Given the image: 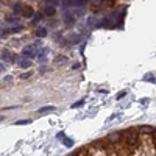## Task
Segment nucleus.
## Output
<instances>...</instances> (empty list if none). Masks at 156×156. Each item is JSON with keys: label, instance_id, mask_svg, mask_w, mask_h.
Segmentation results:
<instances>
[{"label": "nucleus", "instance_id": "f257e3e1", "mask_svg": "<svg viewBox=\"0 0 156 156\" xmlns=\"http://www.w3.org/2000/svg\"><path fill=\"white\" fill-rule=\"evenodd\" d=\"M86 0H64V6H84Z\"/></svg>", "mask_w": 156, "mask_h": 156}, {"label": "nucleus", "instance_id": "6e6552de", "mask_svg": "<svg viewBox=\"0 0 156 156\" xmlns=\"http://www.w3.org/2000/svg\"><path fill=\"white\" fill-rule=\"evenodd\" d=\"M17 63H19V67H22V69H28L31 66L30 59H17Z\"/></svg>", "mask_w": 156, "mask_h": 156}, {"label": "nucleus", "instance_id": "c756f323", "mask_svg": "<svg viewBox=\"0 0 156 156\" xmlns=\"http://www.w3.org/2000/svg\"><path fill=\"white\" fill-rule=\"evenodd\" d=\"M5 69V66H2V64H0V70H3Z\"/></svg>", "mask_w": 156, "mask_h": 156}, {"label": "nucleus", "instance_id": "f03ea898", "mask_svg": "<svg viewBox=\"0 0 156 156\" xmlns=\"http://www.w3.org/2000/svg\"><path fill=\"white\" fill-rule=\"evenodd\" d=\"M24 55L25 56H30V58H35L36 56V50H35V45H28V47H25L24 49Z\"/></svg>", "mask_w": 156, "mask_h": 156}, {"label": "nucleus", "instance_id": "9d476101", "mask_svg": "<svg viewBox=\"0 0 156 156\" xmlns=\"http://www.w3.org/2000/svg\"><path fill=\"white\" fill-rule=\"evenodd\" d=\"M36 36H38V38H45V36H47V30L41 27V28L36 30Z\"/></svg>", "mask_w": 156, "mask_h": 156}, {"label": "nucleus", "instance_id": "aec40b11", "mask_svg": "<svg viewBox=\"0 0 156 156\" xmlns=\"http://www.w3.org/2000/svg\"><path fill=\"white\" fill-rule=\"evenodd\" d=\"M83 103H84V100H80V101H77V103H73L72 108H81V106H83Z\"/></svg>", "mask_w": 156, "mask_h": 156}, {"label": "nucleus", "instance_id": "6ab92c4d", "mask_svg": "<svg viewBox=\"0 0 156 156\" xmlns=\"http://www.w3.org/2000/svg\"><path fill=\"white\" fill-rule=\"evenodd\" d=\"M31 77V72H25V73H22V75H20V78L22 80H28Z\"/></svg>", "mask_w": 156, "mask_h": 156}, {"label": "nucleus", "instance_id": "f8f14e48", "mask_svg": "<svg viewBox=\"0 0 156 156\" xmlns=\"http://www.w3.org/2000/svg\"><path fill=\"white\" fill-rule=\"evenodd\" d=\"M63 144H64L66 147L70 148V147H73V140H72L70 138H64V139H63Z\"/></svg>", "mask_w": 156, "mask_h": 156}, {"label": "nucleus", "instance_id": "5701e85b", "mask_svg": "<svg viewBox=\"0 0 156 156\" xmlns=\"http://www.w3.org/2000/svg\"><path fill=\"white\" fill-rule=\"evenodd\" d=\"M125 95H126V92H125V91H123V92H120V94H119V95H117V98H119V100H120V98H123V97H125Z\"/></svg>", "mask_w": 156, "mask_h": 156}, {"label": "nucleus", "instance_id": "b1692460", "mask_svg": "<svg viewBox=\"0 0 156 156\" xmlns=\"http://www.w3.org/2000/svg\"><path fill=\"white\" fill-rule=\"evenodd\" d=\"M45 2H49L50 5H53V6H55V5L58 3V0H45Z\"/></svg>", "mask_w": 156, "mask_h": 156}, {"label": "nucleus", "instance_id": "20e7f679", "mask_svg": "<svg viewBox=\"0 0 156 156\" xmlns=\"http://www.w3.org/2000/svg\"><path fill=\"white\" fill-rule=\"evenodd\" d=\"M64 22L67 25H72L73 22H75V16H73V13H70V11L66 13V14H64Z\"/></svg>", "mask_w": 156, "mask_h": 156}, {"label": "nucleus", "instance_id": "2eb2a0df", "mask_svg": "<svg viewBox=\"0 0 156 156\" xmlns=\"http://www.w3.org/2000/svg\"><path fill=\"white\" fill-rule=\"evenodd\" d=\"M109 139L111 140H119L120 139V133H112V134H109Z\"/></svg>", "mask_w": 156, "mask_h": 156}, {"label": "nucleus", "instance_id": "ddd939ff", "mask_svg": "<svg viewBox=\"0 0 156 156\" xmlns=\"http://www.w3.org/2000/svg\"><path fill=\"white\" fill-rule=\"evenodd\" d=\"M22 3H16L14 6H13V11H14L16 13V14H20V11H22Z\"/></svg>", "mask_w": 156, "mask_h": 156}, {"label": "nucleus", "instance_id": "7ed1b4c3", "mask_svg": "<svg viewBox=\"0 0 156 156\" xmlns=\"http://www.w3.org/2000/svg\"><path fill=\"white\" fill-rule=\"evenodd\" d=\"M126 139L131 142V144H136V140H138V133L136 131H133V130H128L126 133Z\"/></svg>", "mask_w": 156, "mask_h": 156}, {"label": "nucleus", "instance_id": "cd10ccee", "mask_svg": "<svg viewBox=\"0 0 156 156\" xmlns=\"http://www.w3.org/2000/svg\"><path fill=\"white\" fill-rule=\"evenodd\" d=\"M98 92H100V94H108V91H106V89H98Z\"/></svg>", "mask_w": 156, "mask_h": 156}, {"label": "nucleus", "instance_id": "1a4fd4ad", "mask_svg": "<svg viewBox=\"0 0 156 156\" xmlns=\"http://www.w3.org/2000/svg\"><path fill=\"white\" fill-rule=\"evenodd\" d=\"M2 59L3 61H13V55H11L8 50H3L2 52Z\"/></svg>", "mask_w": 156, "mask_h": 156}, {"label": "nucleus", "instance_id": "4be33fe9", "mask_svg": "<svg viewBox=\"0 0 156 156\" xmlns=\"http://www.w3.org/2000/svg\"><path fill=\"white\" fill-rule=\"evenodd\" d=\"M6 22H17V17H13V16H8V17H6Z\"/></svg>", "mask_w": 156, "mask_h": 156}, {"label": "nucleus", "instance_id": "39448f33", "mask_svg": "<svg viewBox=\"0 0 156 156\" xmlns=\"http://www.w3.org/2000/svg\"><path fill=\"white\" fill-rule=\"evenodd\" d=\"M55 111H56L55 106H42V108H39V109H38L39 114H49V112H55Z\"/></svg>", "mask_w": 156, "mask_h": 156}, {"label": "nucleus", "instance_id": "423d86ee", "mask_svg": "<svg viewBox=\"0 0 156 156\" xmlns=\"http://www.w3.org/2000/svg\"><path fill=\"white\" fill-rule=\"evenodd\" d=\"M20 16H24V17H31V16H33V8H30V6H22Z\"/></svg>", "mask_w": 156, "mask_h": 156}, {"label": "nucleus", "instance_id": "9b49d317", "mask_svg": "<svg viewBox=\"0 0 156 156\" xmlns=\"http://www.w3.org/2000/svg\"><path fill=\"white\" fill-rule=\"evenodd\" d=\"M44 13H45V16H53V14H55V6H53V5L47 6Z\"/></svg>", "mask_w": 156, "mask_h": 156}, {"label": "nucleus", "instance_id": "c85d7f7f", "mask_svg": "<svg viewBox=\"0 0 156 156\" xmlns=\"http://www.w3.org/2000/svg\"><path fill=\"white\" fill-rule=\"evenodd\" d=\"M78 67H80V64H78V63H75V64L72 66V69H78Z\"/></svg>", "mask_w": 156, "mask_h": 156}, {"label": "nucleus", "instance_id": "bb28decb", "mask_svg": "<svg viewBox=\"0 0 156 156\" xmlns=\"http://www.w3.org/2000/svg\"><path fill=\"white\" fill-rule=\"evenodd\" d=\"M11 80H13V77H11V75H8V77H6V78H5V81H8V83H10V81H11Z\"/></svg>", "mask_w": 156, "mask_h": 156}, {"label": "nucleus", "instance_id": "f3484780", "mask_svg": "<svg viewBox=\"0 0 156 156\" xmlns=\"http://www.w3.org/2000/svg\"><path fill=\"white\" fill-rule=\"evenodd\" d=\"M20 30H22V27L17 25V27H13V28H10V33H19Z\"/></svg>", "mask_w": 156, "mask_h": 156}, {"label": "nucleus", "instance_id": "a878e982", "mask_svg": "<svg viewBox=\"0 0 156 156\" xmlns=\"http://www.w3.org/2000/svg\"><path fill=\"white\" fill-rule=\"evenodd\" d=\"M147 101H148V98H140L139 103H147Z\"/></svg>", "mask_w": 156, "mask_h": 156}, {"label": "nucleus", "instance_id": "4468645a", "mask_svg": "<svg viewBox=\"0 0 156 156\" xmlns=\"http://www.w3.org/2000/svg\"><path fill=\"white\" fill-rule=\"evenodd\" d=\"M144 80L148 81V83H155V75H153V73H145Z\"/></svg>", "mask_w": 156, "mask_h": 156}, {"label": "nucleus", "instance_id": "393cba45", "mask_svg": "<svg viewBox=\"0 0 156 156\" xmlns=\"http://www.w3.org/2000/svg\"><path fill=\"white\" fill-rule=\"evenodd\" d=\"M41 17H42V16H38V17H35V19H33V24H38Z\"/></svg>", "mask_w": 156, "mask_h": 156}, {"label": "nucleus", "instance_id": "0eeeda50", "mask_svg": "<svg viewBox=\"0 0 156 156\" xmlns=\"http://www.w3.org/2000/svg\"><path fill=\"white\" fill-rule=\"evenodd\" d=\"M53 63H55L56 66H59V64H66V63H67V56H64V55H58V56L53 58Z\"/></svg>", "mask_w": 156, "mask_h": 156}, {"label": "nucleus", "instance_id": "412c9836", "mask_svg": "<svg viewBox=\"0 0 156 156\" xmlns=\"http://www.w3.org/2000/svg\"><path fill=\"white\" fill-rule=\"evenodd\" d=\"M10 35V30H3V31H0V38H5V36H8Z\"/></svg>", "mask_w": 156, "mask_h": 156}, {"label": "nucleus", "instance_id": "dca6fc26", "mask_svg": "<svg viewBox=\"0 0 156 156\" xmlns=\"http://www.w3.org/2000/svg\"><path fill=\"white\" fill-rule=\"evenodd\" d=\"M31 123V120L28 119V120H17L16 122V125H30Z\"/></svg>", "mask_w": 156, "mask_h": 156}, {"label": "nucleus", "instance_id": "a211bd4d", "mask_svg": "<svg viewBox=\"0 0 156 156\" xmlns=\"http://www.w3.org/2000/svg\"><path fill=\"white\" fill-rule=\"evenodd\" d=\"M140 130L142 131H147V133H155V130L152 126H140Z\"/></svg>", "mask_w": 156, "mask_h": 156}]
</instances>
